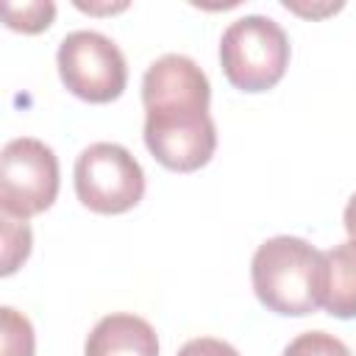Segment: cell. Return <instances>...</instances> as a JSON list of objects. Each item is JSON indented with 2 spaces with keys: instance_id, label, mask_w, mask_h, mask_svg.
<instances>
[{
  "instance_id": "cell-1",
  "label": "cell",
  "mask_w": 356,
  "mask_h": 356,
  "mask_svg": "<svg viewBox=\"0 0 356 356\" xmlns=\"http://www.w3.org/2000/svg\"><path fill=\"white\" fill-rule=\"evenodd\" d=\"M259 303L284 317H306L323 306V253L300 236L261 242L250 261Z\"/></svg>"
},
{
  "instance_id": "cell-2",
  "label": "cell",
  "mask_w": 356,
  "mask_h": 356,
  "mask_svg": "<svg viewBox=\"0 0 356 356\" xmlns=\"http://www.w3.org/2000/svg\"><path fill=\"white\" fill-rule=\"evenodd\" d=\"M289 64V39L284 28L264 14L234 19L220 39V67L231 86L242 92L273 89Z\"/></svg>"
},
{
  "instance_id": "cell-3",
  "label": "cell",
  "mask_w": 356,
  "mask_h": 356,
  "mask_svg": "<svg viewBox=\"0 0 356 356\" xmlns=\"http://www.w3.org/2000/svg\"><path fill=\"white\" fill-rule=\"evenodd\" d=\"M145 145L153 159L172 172H195L211 161L217 128L209 106L172 103L145 108Z\"/></svg>"
},
{
  "instance_id": "cell-4",
  "label": "cell",
  "mask_w": 356,
  "mask_h": 356,
  "mask_svg": "<svg viewBox=\"0 0 356 356\" xmlns=\"http://www.w3.org/2000/svg\"><path fill=\"white\" fill-rule=\"evenodd\" d=\"M75 195L95 214H125L145 195V172L117 142H95L75 159Z\"/></svg>"
},
{
  "instance_id": "cell-5",
  "label": "cell",
  "mask_w": 356,
  "mask_h": 356,
  "mask_svg": "<svg viewBox=\"0 0 356 356\" xmlns=\"http://www.w3.org/2000/svg\"><path fill=\"white\" fill-rule=\"evenodd\" d=\"M58 195V159L50 145L19 136L0 153V209L14 220H28L53 206Z\"/></svg>"
},
{
  "instance_id": "cell-6",
  "label": "cell",
  "mask_w": 356,
  "mask_h": 356,
  "mask_svg": "<svg viewBox=\"0 0 356 356\" xmlns=\"http://www.w3.org/2000/svg\"><path fill=\"white\" fill-rule=\"evenodd\" d=\"M58 75L67 92L86 103H111L128 83L122 50L97 31H72L58 42Z\"/></svg>"
},
{
  "instance_id": "cell-7",
  "label": "cell",
  "mask_w": 356,
  "mask_h": 356,
  "mask_svg": "<svg viewBox=\"0 0 356 356\" xmlns=\"http://www.w3.org/2000/svg\"><path fill=\"white\" fill-rule=\"evenodd\" d=\"M211 86L206 72L181 53H167L156 58L142 78V103L150 106H167V103H200L209 106Z\"/></svg>"
},
{
  "instance_id": "cell-8",
  "label": "cell",
  "mask_w": 356,
  "mask_h": 356,
  "mask_svg": "<svg viewBox=\"0 0 356 356\" xmlns=\"http://www.w3.org/2000/svg\"><path fill=\"white\" fill-rule=\"evenodd\" d=\"M83 356H159V337L136 314H106L89 331Z\"/></svg>"
},
{
  "instance_id": "cell-9",
  "label": "cell",
  "mask_w": 356,
  "mask_h": 356,
  "mask_svg": "<svg viewBox=\"0 0 356 356\" xmlns=\"http://www.w3.org/2000/svg\"><path fill=\"white\" fill-rule=\"evenodd\" d=\"M323 309L337 320L356 317V239L323 253Z\"/></svg>"
},
{
  "instance_id": "cell-10",
  "label": "cell",
  "mask_w": 356,
  "mask_h": 356,
  "mask_svg": "<svg viewBox=\"0 0 356 356\" xmlns=\"http://www.w3.org/2000/svg\"><path fill=\"white\" fill-rule=\"evenodd\" d=\"M3 17L11 31L39 33L53 25L56 6L50 0H31V3H3Z\"/></svg>"
},
{
  "instance_id": "cell-11",
  "label": "cell",
  "mask_w": 356,
  "mask_h": 356,
  "mask_svg": "<svg viewBox=\"0 0 356 356\" xmlns=\"http://www.w3.org/2000/svg\"><path fill=\"white\" fill-rule=\"evenodd\" d=\"M0 325H3V356H33L36 339H33V325L25 314H19L11 306H3Z\"/></svg>"
},
{
  "instance_id": "cell-12",
  "label": "cell",
  "mask_w": 356,
  "mask_h": 356,
  "mask_svg": "<svg viewBox=\"0 0 356 356\" xmlns=\"http://www.w3.org/2000/svg\"><path fill=\"white\" fill-rule=\"evenodd\" d=\"M3 222V275H11L31 253V228L25 220H14L8 214L0 217Z\"/></svg>"
},
{
  "instance_id": "cell-13",
  "label": "cell",
  "mask_w": 356,
  "mask_h": 356,
  "mask_svg": "<svg viewBox=\"0 0 356 356\" xmlns=\"http://www.w3.org/2000/svg\"><path fill=\"white\" fill-rule=\"evenodd\" d=\"M281 356H353V353L339 337L328 331H303L284 348Z\"/></svg>"
},
{
  "instance_id": "cell-14",
  "label": "cell",
  "mask_w": 356,
  "mask_h": 356,
  "mask_svg": "<svg viewBox=\"0 0 356 356\" xmlns=\"http://www.w3.org/2000/svg\"><path fill=\"white\" fill-rule=\"evenodd\" d=\"M178 356H239V350L217 337H197V339H189Z\"/></svg>"
},
{
  "instance_id": "cell-15",
  "label": "cell",
  "mask_w": 356,
  "mask_h": 356,
  "mask_svg": "<svg viewBox=\"0 0 356 356\" xmlns=\"http://www.w3.org/2000/svg\"><path fill=\"white\" fill-rule=\"evenodd\" d=\"M342 222H345V231L350 239H356V192L350 195L348 206H345V214H342Z\"/></svg>"
}]
</instances>
